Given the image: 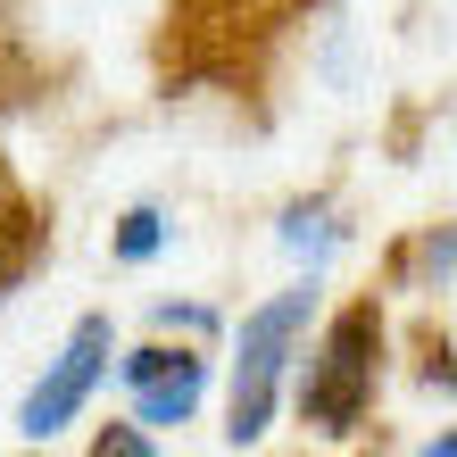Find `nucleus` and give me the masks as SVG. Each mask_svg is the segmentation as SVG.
I'll return each instance as SVG.
<instances>
[{"mask_svg":"<svg viewBox=\"0 0 457 457\" xmlns=\"http://www.w3.org/2000/svg\"><path fill=\"white\" fill-rule=\"evenodd\" d=\"M316 300H325V275L308 266L300 283H283L275 300H258L250 316H241V333H233V391H225V441L233 449L266 441V424H275V408H283V374L300 366V341L316 325Z\"/></svg>","mask_w":457,"mask_h":457,"instance_id":"f257e3e1","label":"nucleus"},{"mask_svg":"<svg viewBox=\"0 0 457 457\" xmlns=\"http://www.w3.org/2000/svg\"><path fill=\"white\" fill-rule=\"evenodd\" d=\"M383 391V291H358L325 316L316 349L300 358V424L325 441H349Z\"/></svg>","mask_w":457,"mask_h":457,"instance_id":"f03ea898","label":"nucleus"},{"mask_svg":"<svg viewBox=\"0 0 457 457\" xmlns=\"http://www.w3.org/2000/svg\"><path fill=\"white\" fill-rule=\"evenodd\" d=\"M109 366H117V316L92 308V316H75V333L59 341V358L42 366V383L17 399V441H59L67 424L92 408V391L109 383Z\"/></svg>","mask_w":457,"mask_h":457,"instance_id":"7ed1b4c3","label":"nucleus"},{"mask_svg":"<svg viewBox=\"0 0 457 457\" xmlns=\"http://www.w3.org/2000/svg\"><path fill=\"white\" fill-rule=\"evenodd\" d=\"M50 266V208L17 183V167L0 158V300H17Z\"/></svg>","mask_w":457,"mask_h":457,"instance_id":"20e7f679","label":"nucleus"},{"mask_svg":"<svg viewBox=\"0 0 457 457\" xmlns=\"http://www.w3.org/2000/svg\"><path fill=\"white\" fill-rule=\"evenodd\" d=\"M200 399H208V349L183 341L175 366H158L150 383L133 391V416H142L150 433H167V424H192V416H200Z\"/></svg>","mask_w":457,"mask_h":457,"instance_id":"39448f33","label":"nucleus"},{"mask_svg":"<svg viewBox=\"0 0 457 457\" xmlns=\"http://www.w3.org/2000/svg\"><path fill=\"white\" fill-rule=\"evenodd\" d=\"M457 275V225H424L416 241H399L383 258V283L391 291H441Z\"/></svg>","mask_w":457,"mask_h":457,"instance_id":"423d86ee","label":"nucleus"},{"mask_svg":"<svg viewBox=\"0 0 457 457\" xmlns=\"http://www.w3.org/2000/svg\"><path fill=\"white\" fill-rule=\"evenodd\" d=\"M275 241L300 266H316V275H325V258L341 250V217H333V200H291L283 208V225H275Z\"/></svg>","mask_w":457,"mask_h":457,"instance_id":"0eeeda50","label":"nucleus"},{"mask_svg":"<svg viewBox=\"0 0 457 457\" xmlns=\"http://www.w3.org/2000/svg\"><path fill=\"white\" fill-rule=\"evenodd\" d=\"M158 250H167V208H125V217H117V233H109V258L117 266H150Z\"/></svg>","mask_w":457,"mask_h":457,"instance_id":"6e6552de","label":"nucleus"},{"mask_svg":"<svg viewBox=\"0 0 457 457\" xmlns=\"http://www.w3.org/2000/svg\"><path fill=\"white\" fill-rule=\"evenodd\" d=\"M150 325H158V333H183V341H208V333H217V308H200V300H158Z\"/></svg>","mask_w":457,"mask_h":457,"instance_id":"1a4fd4ad","label":"nucleus"},{"mask_svg":"<svg viewBox=\"0 0 457 457\" xmlns=\"http://www.w3.org/2000/svg\"><path fill=\"white\" fill-rule=\"evenodd\" d=\"M150 449H158V433H150L142 416H133V424H100V433H92V457H150Z\"/></svg>","mask_w":457,"mask_h":457,"instance_id":"9d476101","label":"nucleus"},{"mask_svg":"<svg viewBox=\"0 0 457 457\" xmlns=\"http://www.w3.org/2000/svg\"><path fill=\"white\" fill-rule=\"evenodd\" d=\"M416 374H424L433 391H457V349H449V341H424V366H416Z\"/></svg>","mask_w":457,"mask_h":457,"instance_id":"9b49d317","label":"nucleus"}]
</instances>
